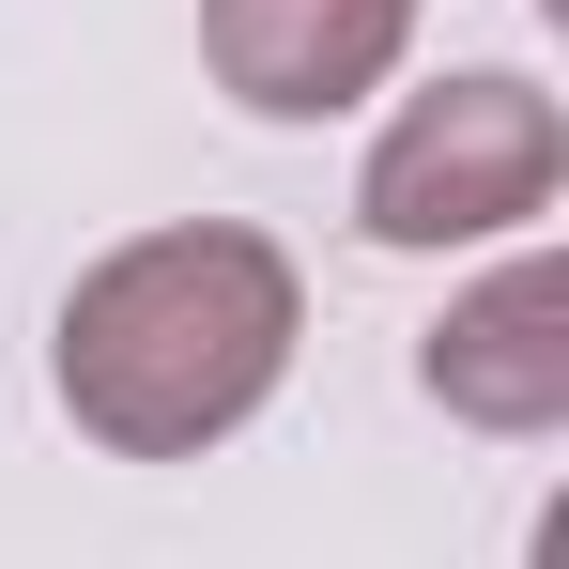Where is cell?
Instances as JSON below:
<instances>
[{"label": "cell", "mask_w": 569, "mask_h": 569, "mask_svg": "<svg viewBox=\"0 0 569 569\" xmlns=\"http://www.w3.org/2000/svg\"><path fill=\"white\" fill-rule=\"evenodd\" d=\"M416 385L462 416V431H508V447H539L569 431V262L555 247H523V262H492V278L431 323V355Z\"/></svg>", "instance_id": "4"}, {"label": "cell", "mask_w": 569, "mask_h": 569, "mask_svg": "<svg viewBox=\"0 0 569 569\" xmlns=\"http://www.w3.org/2000/svg\"><path fill=\"white\" fill-rule=\"evenodd\" d=\"M416 0H200V62L247 123H339L400 78Z\"/></svg>", "instance_id": "3"}, {"label": "cell", "mask_w": 569, "mask_h": 569, "mask_svg": "<svg viewBox=\"0 0 569 569\" xmlns=\"http://www.w3.org/2000/svg\"><path fill=\"white\" fill-rule=\"evenodd\" d=\"M555 186H569L555 93L508 78V62H462V78L400 93V123L370 139V170H355V231L400 247V262H431V247H492V231L555 216Z\"/></svg>", "instance_id": "2"}, {"label": "cell", "mask_w": 569, "mask_h": 569, "mask_svg": "<svg viewBox=\"0 0 569 569\" xmlns=\"http://www.w3.org/2000/svg\"><path fill=\"white\" fill-rule=\"evenodd\" d=\"M292 339H308L292 247L247 231V216H186V231L108 247L93 278L62 292L47 370H62V416L108 462H200V447H231L278 400Z\"/></svg>", "instance_id": "1"}]
</instances>
